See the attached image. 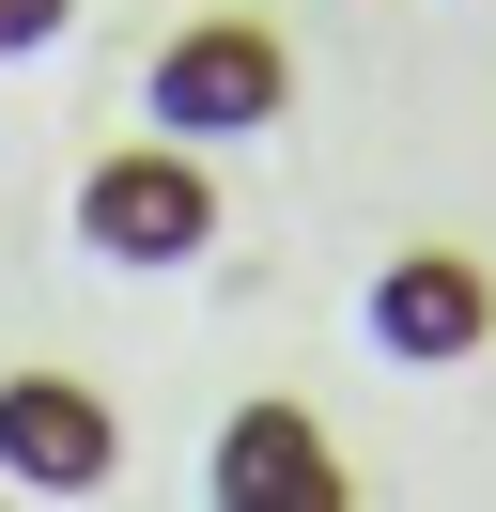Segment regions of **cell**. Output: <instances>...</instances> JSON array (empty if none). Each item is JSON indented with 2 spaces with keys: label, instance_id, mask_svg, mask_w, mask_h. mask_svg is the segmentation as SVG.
Masks as SVG:
<instances>
[{
  "label": "cell",
  "instance_id": "6da1fadb",
  "mask_svg": "<svg viewBox=\"0 0 496 512\" xmlns=\"http://www.w3.org/2000/svg\"><path fill=\"white\" fill-rule=\"evenodd\" d=\"M279 94H295V63H279L264 16H186V32L140 63V125L171 140V156H202V140H264Z\"/></svg>",
  "mask_w": 496,
  "mask_h": 512
},
{
  "label": "cell",
  "instance_id": "7a4b0ae2",
  "mask_svg": "<svg viewBox=\"0 0 496 512\" xmlns=\"http://www.w3.org/2000/svg\"><path fill=\"white\" fill-rule=\"evenodd\" d=\"M78 249L124 264V280H171V264L217 249V171L171 156V140H124V156L78 171Z\"/></svg>",
  "mask_w": 496,
  "mask_h": 512
},
{
  "label": "cell",
  "instance_id": "3957f363",
  "mask_svg": "<svg viewBox=\"0 0 496 512\" xmlns=\"http://www.w3.org/2000/svg\"><path fill=\"white\" fill-rule=\"evenodd\" d=\"M109 466H124L109 388H78V373H0V497H93Z\"/></svg>",
  "mask_w": 496,
  "mask_h": 512
},
{
  "label": "cell",
  "instance_id": "277c9868",
  "mask_svg": "<svg viewBox=\"0 0 496 512\" xmlns=\"http://www.w3.org/2000/svg\"><path fill=\"white\" fill-rule=\"evenodd\" d=\"M202 512H341V450L310 435V404H233L217 419Z\"/></svg>",
  "mask_w": 496,
  "mask_h": 512
},
{
  "label": "cell",
  "instance_id": "5b68a950",
  "mask_svg": "<svg viewBox=\"0 0 496 512\" xmlns=\"http://www.w3.org/2000/svg\"><path fill=\"white\" fill-rule=\"evenodd\" d=\"M372 342H388L403 373H450V357L496 342V280H481L465 249H403L388 280H372Z\"/></svg>",
  "mask_w": 496,
  "mask_h": 512
},
{
  "label": "cell",
  "instance_id": "8992f818",
  "mask_svg": "<svg viewBox=\"0 0 496 512\" xmlns=\"http://www.w3.org/2000/svg\"><path fill=\"white\" fill-rule=\"evenodd\" d=\"M62 32H78V0H0V63H47Z\"/></svg>",
  "mask_w": 496,
  "mask_h": 512
},
{
  "label": "cell",
  "instance_id": "52a82bcc",
  "mask_svg": "<svg viewBox=\"0 0 496 512\" xmlns=\"http://www.w3.org/2000/svg\"><path fill=\"white\" fill-rule=\"evenodd\" d=\"M0 512H16V497H0Z\"/></svg>",
  "mask_w": 496,
  "mask_h": 512
}]
</instances>
